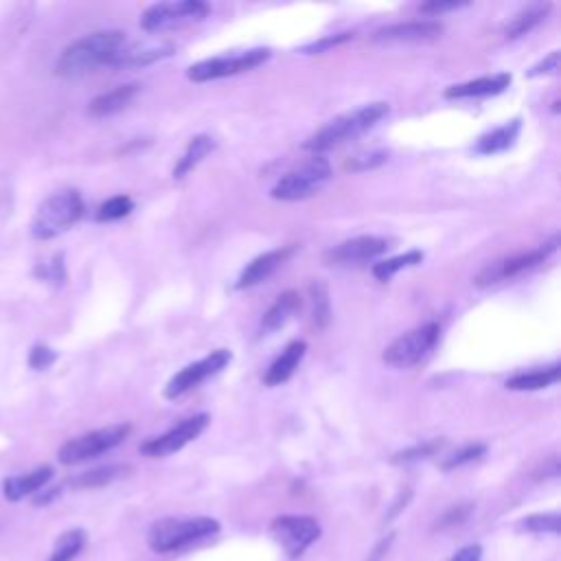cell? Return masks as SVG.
Instances as JSON below:
<instances>
[{
  "label": "cell",
  "mask_w": 561,
  "mask_h": 561,
  "mask_svg": "<svg viewBox=\"0 0 561 561\" xmlns=\"http://www.w3.org/2000/svg\"><path fill=\"white\" fill-rule=\"evenodd\" d=\"M410 496H412V494H410V491H406V494H404V496H399V498H397L395 507L391 509V513H388V520H393V518H395V515H397L399 511H402V509H404V507L408 505V502H410Z\"/></svg>",
  "instance_id": "obj_44"
},
{
  "label": "cell",
  "mask_w": 561,
  "mask_h": 561,
  "mask_svg": "<svg viewBox=\"0 0 561 561\" xmlns=\"http://www.w3.org/2000/svg\"><path fill=\"white\" fill-rule=\"evenodd\" d=\"M305 351H307V345L303 340L290 342L281 356L272 362L266 377H263V382H266L268 386H281V384L288 382L290 377L294 375V371L299 369L301 360L305 358Z\"/></svg>",
  "instance_id": "obj_20"
},
{
  "label": "cell",
  "mask_w": 561,
  "mask_h": 561,
  "mask_svg": "<svg viewBox=\"0 0 561 561\" xmlns=\"http://www.w3.org/2000/svg\"><path fill=\"white\" fill-rule=\"evenodd\" d=\"M270 60V49H250L237 55H220L213 60H204L193 64L187 77L191 82H211V79H222V77H233L239 73L253 71V68L266 64Z\"/></svg>",
  "instance_id": "obj_9"
},
{
  "label": "cell",
  "mask_w": 561,
  "mask_h": 561,
  "mask_svg": "<svg viewBox=\"0 0 561 561\" xmlns=\"http://www.w3.org/2000/svg\"><path fill=\"white\" fill-rule=\"evenodd\" d=\"M211 7L202 0H178V3H158L145 11L141 18V27L147 33L167 31L174 27L189 25L209 16Z\"/></svg>",
  "instance_id": "obj_10"
},
{
  "label": "cell",
  "mask_w": 561,
  "mask_h": 561,
  "mask_svg": "<svg viewBox=\"0 0 561 561\" xmlns=\"http://www.w3.org/2000/svg\"><path fill=\"white\" fill-rule=\"evenodd\" d=\"M84 546H86V531L82 529L66 531L60 535V540L55 542L49 561H73L84 551Z\"/></svg>",
  "instance_id": "obj_29"
},
{
  "label": "cell",
  "mask_w": 561,
  "mask_h": 561,
  "mask_svg": "<svg viewBox=\"0 0 561 561\" xmlns=\"http://www.w3.org/2000/svg\"><path fill=\"white\" fill-rule=\"evenodd\" d=\"M520 128H522V123L515 119L507 125H502V128H496L494 132L480 136L476 143V152L491 156V154H500V152L509 150V147L515 143V139H518Z\"/></svg>",
  "instance_id": "obj_24"
},
{
  "label": "cell",
  "mask_w": 561,
  "mask_h": 561,
  "mask_svg": "<svg viewBox=\"0 0 561 561\" xmlns=\"http://www.w3.org/2000/svg\"><path fill=\"white\" fill-rule=\"evenodd\" d=\"M292 253H294V248L285 246V248H277V250H270V253L259 255L255 261L248 263V268L242 274H239L235 288L248 290V288H255V285H259L263 281H268L272 274L290 259Z\"/></svg>",
  "instance_id": "obj_17"
},
{
  "label": "cell",
  "mask_w": 561,
  "mask_h": 561,
  "mask_svg": "<svg viewBox=\"0 0 561 561\" xmlns=\"http://www.w3.org/2000/svg\"><path fill=\"white\" fill-rule=\"evenodd\" d=\"M55 360H57V353L51 347H44V345L33 347L29 353V366L33 371H47L49 366L55 364Z\"/></svg>",
  "instance_id": "obj_37"
},
{
  "label": "cell",
  "mask_w": 561,
  "mask_h": 561,
  "mask_svg": "<svg viewBox=\"0 0 561 561\" xmlns=\"http://www.w3.org/2000/svg\"><path fill=\"white\" fill-rule=\"evenodd\" d=\"M123 44H125V33L121 31L90 33V36L73 42L71 47L60 55L55 71L57 75L66 79L84 77L88 73H93L95 68L110 64L114 53H117Z\"/></svg>",
  "instance_id": "obj_1"
},
{
  "label": "cell",
  "mask_w": 561,
  "mask_h": 561,
  "mask_svg": "<svg viewBox=\"0 0 561 561\" xmlns=\"http://www.w3.org/2000/svg\"><path fill=\"white\" fill-rule=\"evenodd\" d=\"M125 472H128V467L125 465H106V467H97V469H90V472H84L75 476L71 483L73 489H97V487H106L110 485L112 480L121 478Z\"/></svg>",
  "instance_id": "obj_26"
},
{
  "label": "cell",
  "mask_w": 561,
  "mask_h": 561,
  "mask_svg": "<svg viewBox=\"0 0 561 561\" xmlns=\"http://www.w3.org/2000/svg\"><path fill=\"white\" fill-rule=\"evenodd\" d=\"M509 84H511L509 73H500V75H494V77H480V79H474V82L450 86L448 90H445V97H448V99L494 97V95L505 93Z\"/></svg>",
  "instance_id": "obj_19"
},
{
  "label": "cell",
  "mask_w": 561,
  "mask_h": 561,
  "mask_svg": "<svg viewBox=\"0 0 561 561\" xmlns=\"http://www.w3.org/2000/svg\"><path fill=\"white\" fill-rule=\"evenodd\" d=\"M472 511H474L472 502H465V505L452 507L448 513H443V518L439 520L437 529L445 531V529H452V526H459V524L467 522V518H469V515H472Z\"/></svg>",
  "instance_id": "obj_36"
},
{
  "label": "cell",
  "mask_w": 561,
  "mask_h": 561,
  "mask_svg": "<svg viewBox=\"0 0 561 561\" xmlns=\"http://www.w3.org/2000/svg\"><path fill=\"white\" fill-rule=\"evenodd\" d=\"M388 250V242L382 237H356L347 239L325 253L327 266H358V263L371 261L375 257L384 255Z\"/></svg>",
  "instance_id": "obj_14"
},
{
  "label": "cell",
  "mask_w": 561,
  "mask_h": 561,
  "mask_svg": "<svg viewBox=\"0 0 561 561\" xmlns=\"http://www.w3.org/2000/svg\"><path fill=\"white\" fill-rule=\"evenodd\" d=\"M559 375H561V366L553 364V366H546V369L513 375L509 377L505 386L509 391H542V388L557 384Z\"/></svg>",
  "instance_id": "obj_23"
},
{
  "label": "cell",
  "mask_w": 561,
  "mask_h": 561,
  "mask_svg": "<svg viewBox=\"0 0 561 561\" xmlns=\"http://www.w3.org/2000/svg\"><path fill=\"white\" fill-rule=\"evenodd\" d=\"M518 531L559 535L561 533V518H559V513H533V515H526V518H522L518 522Z\"/></svg>",
  "instance_id": "obj_30"
},
{
  "label": "cell",
  "mask_w": 561,
  "mask_h": 561,
  "mask_svg": "<svg viewBox=\"0 0 561 561\" xmlns=\"http://www.w3.org/2000/svg\"><path fill=\"white\" fill-rule=\"evenodd\" d=\"M220 522L215 518H206V515H198V518H163L152 524L150 533H147V544L154 553L167 555V553H178L182 548L196 544L206 537H213L220 533Z\"/></svg>",
  "instance_id": "obj_3"
},
{
  "label": "cell",
  "mask_w": 561,
  "mask_h": 561,
  "mask_svg": "<svg viewBox=\"0 0 561 561\" xmlns=\"http://www.w3.org/2000/svg\"><path fill=\"white\" fill-rule=\"evenodd\" d=\"M84 215V200L79 191L68 189L53 193L51 198L40 204V209L31 222V235L47 242V239L60 237L68 228H73Z\"/></svg>",
  "instance_id": "obj_4"
},
{
  "label": "cell",
  "mask_w": 561,
  "mask_h": 561,
  "mask_svg": "<svg viewBox=\"0 0 561 561\" xmlns=\"http://www.w3.org/2000/svg\"><path fill=\"white\" fill-rule=\"evenodd\" d=\"M331 178V165L323 156H314L305 160L301 167L288 171L277 185L272 187L270 196L283 202H299L312 198L314 193L323 189Z\"/></svg>",
  "instance_id": "obj_5"
},
{
  "label": "cell",
  "mask_w": 561,
  "mask_h": 561,
  "mask_svg": "<svg viewBox=\"0 0 561 561\" xmlns=\"http://www.w3.org/2000/svg\"><path fill=\"white\" fill-rule=\"evenodd\" d=\"M551 9H553L551 3L535 5V7H531V9H526L524 14H520L518 18H513V22L507 27V38H509V40H515V38L526 36V33L533 31L537 25H540L542 20H546L548 11H551Z\"/></svg>",
  "instance_id": "obj_27"
},
{
  "label": "cell",
  "mask_w": 561,
  "mask_h": 561,
  "mask_svg": "<svg viewBox=\"0 0 561 561\" xmlns=\"http://www.w3.org/2000/svg\"><path fill=\"white\" fill-rule=\"evenodd\" d=\"M441 445H443L441 439H434V441H428V443H419V445H415V448H408L404 452H397L393 456V463L395 465H408V463H417V461H423V459H430V456H434V454L441 450Z\"/></svg>",
  "instance_id": "obj_33"
},
{
  "label": "cell",
  "mask_w": 561,
  "mask_h": 561,
  "mask_svg": "<svg viewBox=\"0 0 561 561\" xmlns=\"http://www.w3.org/2000/svg\"><path fill=\"white\" fill-rule=\"evenodd\" d=\"M386 158H388V152H369V154H364V156H356V158H353L347 167H349V169H358V171L371 169V167L382 165Z\"/></svg>",
  "instance_id": "obj_39"
},
{
  "label": "cell",
  "mask_w": 561,
  "mask_h": 561,
  "mask_svg": "<svg viewBox=\"0 0 561 561\" xmlns=\"http://www.w3.org/2000/svg\"><path fill=\"white\" fill-rule=\"evenodd\" d=\"M301 307V299L299 294L288 290L283 292L274 305L268 309L266 316H263V323H261V336H268L272 331H277L281 327H285L292 320V316L299 312Z\"/></svg>",
  "instance_id": "obj_22"
},
{
  "label": "cell",
  "mask_w": 561,
  "mask_h": 561,
  "mask_svg": "<svg viewBox=\"0 0 561 561\" xmlns=\"http://www.w3.org/2000/svg\"><path fill=\"white\" fill-rule=\"evenodd\" d=\"M557 246H559V235H555L548 244L531 250V253H524V255H518V257H507V259L489 263V266H485L483 270L476 274L474 283L478 285V288H487V285H494V283H500L505 279L518 277L520 272L531 270L535 266H540V263H544L548 257L555 253Z\"/></svg>",
  "instance_id": "obj_11"
},
{
  "label": "cell",
  "mask_w": 561,
  "mask_h": 561,
  "mask_svg": "<svg viewBox=\"0 0 561 561\" xmlns=\"http://www.w3.org/2000/svg\"><path fill=\"white\" fill-rule=\"evenodd\" d=\"M309 294H312V303H314V320L316 325L323 329L327 327L329 318H331V307H329V288L325 281H312L309 283Z\"/></svg>",
  "instance_id": "obj_31"
},
{
  "label": "cell",
  "mask_w": 561,
  "mask_h": 561,
  "mask_svg": "<svg viewBox=\"0 0 561 561\" xmlns=\"http://www.w3.org/2000/svg\"><path fill=\"white\" fill-rule=\"evenodd\" d=\"M452 561H483V546L480 544L463 546L461 551L452 557Z\"/></svg>",
  "instance_id": "obj_42"
},
{
  "label": "cell",
  "mask_w": 561,
  "mask_h": 561,
  "mask_svg": "<svg viewBox=\"0 0 561 561\" xmlns=\"http://www.w3.org/2000/svg\"><path fill=\"white\" fill-rule=\"evenodd\" d=\"M51 478H53L51 467H38L29 474L7 478L3 483V494L9 502H18L22 498L38 494V491H42L44 487L51 483Z\"/></svg>",
  "instance_id": "obj_18"
},
{
  "label": "cell",
  "mask_w": 561,
  "mask_h": 561,
  "mask_svg": "<svg viewBox=\"0 0 561 561\" xmlns=\"http://www.w3.org/2000/svg\"><path fill=\"white\" fill-rule=\"evenodd\" d=\"M487 452V448L483 443H472V445H465V448H461L459 452H454L452 456H448V459L443 461V469L445 472H450V469H456V467H463L467 463H474L478 461L480 456H483Z\"/></svg>",
  "instance_id": "obj_34"
},
{
  "label": "cell",
  "mask_w": 561,
  "mask_h": 561,
  "mask_svg": "<svg viewBox=\"0 0 561 561\" xmlns=\"http://www.w3.org/2000/svg\"><path fill=\"white\" fill-rule=\"evenodd\" d=\"M443 33V25L437 20H412V22H395L377 29L373 33V42H428L437 40Z\"/></svg>",
  "instance_id": "obj_15"
},
{
  "label": "cell",
  "mask_w": 561,
  "mask_h": 561,
  "mask_svg": "<svg viewBox=\"0 0 561 561\" xmlns=\"http://www.w3.org/2000/svg\"><path fill=\"white\" fill-rule=\"evenodd\" d=\"M174 53V44L167 40H145L130 44V47H123L114 53L108 66H147L152 62L163 60Z\"/></svg>",
  "instance_id": "obj_16"
},
{
  "label": "cell",
  "mask_w": 561,
  "mask_h": 561,
  "mask_svg": "<svg viewBox=\"0 0 561 561\" xmlns=\"http://www.w3.org/2000/svg\"><path fill=\"white\" fill-rule=\"evenodd\" d=\"M233 360V353L228 349H217L213 351L211 356H206L198 362H193L189 366H185L180 373H176L171 377L167 388H165V397L167 399H178L182 395H187L193 388H198L202 382L209 380V377L217 375L220 371H224L228 364Z\"/></svg>",
  "instance_id": "obj_12"
},
{
  "label": "cell",
  "mask_w": 561,
  "mask_h": 561,
  "mask_svg": "<svg viewBox=\"0 0 561 561\" xmlns=\"http://www.w3.org/2000/svg\"><path fill=\"white\" fill-rule=\"evenodd\" d=\"M393 540H395V535H388L386 540H382L380 544L375 546V551L371 553V557L366 559V561H382L384 559V555L388 553V548H391V544H393Z\"/></svg>",
  "instance_id": "obj_43"
},
{
  "label": "cell",
  "mask_w": 561,
  "mask_h": 561,
  "mask_svg": "<svg viewBox=\"0 0 561 561\" xmlns=\"http://www.w3.org/2000/svg\"><path fill=\"white\" fill-rule=\"evenodd\" d=\"M134 209V202L128 196H117V198H110L99 206L97 211V220L99 222H114V220H121V217L130 215Z\"/></svg>",
  "instance_id": "obj_32"
},
{
  "label": "cell",
  "mask_w": 561,
  "mask_h": 561,
  "mask_svg": "<svg viewBox=\"0 0 561 561\" xmlns=\"http://www.w3.org/2000/svg\"><path fill=\"white\" fill-rule=\"evenodd\" d=\"M467 3H456V0H450V3H426V5H421V14H430V16H439V14H445V11H454V9H461L465 7Z\"/></svg>",
  "instance_id": "obj_41"
},
{
  "label": "cell",
  "mask_w": 561,
  "mask_h": 561,
  "mask_svg": "<svg viewBox=\"0 0 561 561\" xmlns=\"http://www.w3.org/2000/svg\"><path fill=\"white\" fill-rule=\"evenodd\" d=\"M441 338V327L437 323H426L417 329H410L408 334L399 336L384 351V362L395 369H410L421 362L428 353L437 347Z\"/></svg>",
  "instance_id": "obj_7"
},
{
  "label": "cell",
  "mask_w": 561,
  "mask_h": 561,
  "mask_svg": "<svg viewBox=\"0 0 561 561\" xmlns=\"http://www.w3.org/2000/svg\"><path fill=\"white\" fill-rule=\"evenodd\" d=\"M388 114L386 101H373L360 106L356 110H349L340 114L334 121H329L325 128H320L312 139H307L303 145L309 152H327L331 147H338L351 139H358L360 134L369 132L377 121H382Z\"/></svg>",
  "instance_id": "obj_2"
},
{
  "label": "cell",
  "mask_w": 561,
  "mask_h": 561,
  "mask_svg": "<svg viewBox=\"0 0 561 561\" xmlns=\"http://www.w3.org/2000/svg\"><path fill=\"white\" fill-rule=\"evenodd\" d=\"M559 71V51H553L551 55L542 60L537 66L529 71V77H540V75H555Z\"/></svg>",
  "instance_id": "obj_40"
},
{
  "label": "cell",
  "mask_w": 561,
  "mask_h": 561,
  "mask_svg": "<svg viewBox=\"0 0 561 561\" xmlns=\"http://www.w3.org/2000/svg\"><path fill=\"white\" fill-rule=\"evenodd\" d=\"M421 261H423L421 250H410V253H406V255H399V257L375 263V266H373V277L377 281H391L399 270L419 266Z\"/></svg>",
  "instance_id": "obj_28"
},
{
  "label": "cell",
  "mask_w": 561,
  "mask_h": 561,
  "mask_svg": "<svg viewBox=\"0 0 561 561\" xmlns=\"http://www.w3.org/2000/svg\"><path fill=\"white\" fill-rule=\"evenodd\" d=\"M213 150H215V141L211 139V136L200 134V136H196V139H191L185 154L180 156L178 165L174 167V178H185L189 171L196 169Z\"/></svg>",
  "instance_id": "obj_25"
},
{
  "label": "cell",
  "mask_w": 561,
  "mask_h": 561,
  "mask_svg": "<svg viewBox=\"0 0 561 561\" xmlns=\"http://www.w3.org/2000/svg\"><path fill=\"white\" fill-rule=\"evenodd\" d=\"M36 277L53 283V285H62L66 281V268H64V257L62 255H55L51 261L47 263H40L36 268Z\"/></svg>",
  "instance_id": "obj_35"
},
{
  "label": "cell",
  "mask_w": 561,
  "mask_h": 561,
  "mask_svg": "<svg viewBox=\"0 0 561 561\" xmlns=\"http://www.w3.org/2000/svg\"><path fill=\"white\" fill-rule=\"evenodd\" d=\"M353 38V33H338V36H329V38H323L320 42H314V44H307V47L301 49V53L305 55H316V53H325L329 49H334L338 47V44L342 42H347Z\"/></svg>",
  "instance_id": "obj_38"
},
{
  "label": "cell",
  "mask_w": 561,
  "mask_h": 561,
  "mask_svg": "<svg viewBox=\"0 0 561 561\" xmlns=\"http://www.w3.org/2000/svg\"><path fill=\"white\" fill-rule=\"evenodd\" d=\"M139 90H141V86L128 84V86L112 88L110 93H103V95L95 97L88 106L90 117H110V114H117V112L125 110L134 101V97L139 95Z\"/></svg>",
  "instance_id": "obj_21"
},
{
  "label": "cell",
  "mask_w": 561,
  "mask_h": 561,
  "mask_svg": "<svg viewBox=\"0 0 561 561\" xmlns=\"http://www.w3.org/2000/svg\"><path fill=\"white\" fill-rule=\"evenodd\" d=\"M130 432H132L130 423H114V426H106L82 434V437L64 443L60 452H57V459H60L62 465H79V463L93 461L97 456L106 454L117 448V445H121L130 437Z\"/></svg>",
  "instance_id": "obj_6"
},
{
  "label": "cell",
  "mask_w": 561,
  "mask_h": 561,
  "mask_svg": "<svg viewBox=\"0 0 561 561\" xmlns=\"http://www.w3.org/2000/svg\"><path fill=\"white\" fill-rule=\"evenodd\" d=\"M209 421H211V417L204 415V412H202V415H193L185 421H180L176 428H171L169 432L160 434V437H156V439L145 441L141 445V454L150 456V459H163V456L176 454V452L185 448L187 443L196 441L200 434L206 430V426H209Z\"/></svg>",
  "instance_id": "obj_13"
},
{
  "label": "cell",
  "mask_w": 561,
  "mask_h": 561,
  "mask_svg": "<svg viewBox=\"0 0 561 561\" xmlns=\"http://www.w3.org/2000/svg\"><path fill=\"white\" fill-rule=\"evenodd\" d=\"M270 533L290 559H299L309 546L318 542L320 524L312 515H279L270 522Z\"/></svg>",
  "instance_id": "obj_8"
}]
</instances>
